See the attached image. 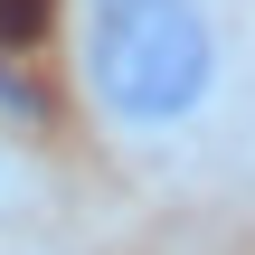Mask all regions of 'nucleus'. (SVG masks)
I'll use <instances>...</instances> for the list:
<instances>
[{
	"mask_svg": "<svg viewBox=\"0 0 255 255\" xmlns=\"http://www.w3.org/2000/svg\"><path fill=\"white\" fill-rule=\"evenodd\" d=\"M76 76L114 142L170 151L208 132V114L237 85V28L227 0H76Z\"/></svg>",
	"mask_w": 255,
	"mask_h": 255,
	"instance_id": "nucleus-1",
	"label": "nucleus"
},
{
	"mask_svg": "<svg viewBox=\"0 0 255 255\" xmlns=\"http://www.w3.org/2000/svg\"><path fill=\"white\" fill-rule=\"evenodd\" d=\"M19 208V161H9V142H0V218Z\"/></svg>",
	"mask_w": 255,
	"mask_h": 255,
	"instance_id": "nucleus-2",
	"label": "nucleus"
}]
</instances>
